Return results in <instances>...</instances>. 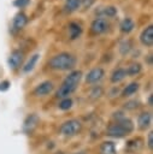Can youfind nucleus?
I'll list each match as a JSON object with an SVG mask.
<instances>
[{"instance_id":"28","label":"nucleus","mask_w":153,"mask_h":154,"mask_svg":"<svg viewBox=\"0 0 153 154\" xmlns=\"http://www.w3.org/2000/svg\"><path fill=\"white\" fill-rule=\"evenodd\" d=\"M147 146H148V148H149V149H152V148H153V132H152V131L148 134V138H147Z\"/></svg>"},{"instance_id":"25","label":"nucleus","mask_w":153,"mask_h":154,"mask_svg":"<svg viewBox=\"0 0 153 154\" xmlns=\"http://www.w3.org/2000/svg\"><path fill=\"white\" fill-rule=\"evenodd\" d=\"M30 4V0H14L13 1V5L18 8H23L25 6H28Z\"/></svg>"},{"instance_id":"13","label":"nucleus","mask_w":153,"mask_h":154,"mask_svg":"<svg viewBox=\"0 0 153 154\" xmlns=\"http://www.w3.org/2000/svg\"><path fill=\"white\" fill-rule=\"evenodd\" d=\"M82 31H83V29H82L81 24H78L76 22H71L69 24V36L71 40L78 38L82 35Z\"/></svg>"},{"instance_id":"15","label":"nucleus","mask_w":153,"mask_h":154,"mask_svg":"<svg viewBox=\"0 0 153 154\" xmlns=\"http://www.w3.org/2000/svg\"><path fill=\"white\" fill-rule=\"evenodd\" d=\"M100 154H116V146L112 141H105L100 144Z\"/></svg>"},{"instance_id":"10","label":"nucleus","mask_w":153,"mask_h":154,"mask_svg":"<svg viewBox=\"0 0 153 154\" xmlns=\"http://www.w3.org/2000/svg\"><path fill=\"white\" fill-rule=\"evenodd\" d=\"M140 41L146 47L152 46L153 43V26L152 25H148L146 29H143V31L140 35Z\"/></svg>"},{"instance_id":"3","label":"nucleus","mask_w":153,"mask_h":154,"mask_svg":"<svg viewBox=\"0 0 153 154\" xmlns=\"http://www.w3.org/2000/svg\"><path fill=\"white\" fill-rule=\"evenodd\" d=\"M81 130H82V124L77 119H69L64 122L60 126V134L66 137L76 136L81 132Z\"/></svg>"},{"instance_id":"30","label":"nucleus","mask_w":153,"mask_h":154,"mask_svg":"<svg viewBox=\"0 0 153 154\" xmlns=\"http://www.w3.org/2000/svg\"><path fill=\"white\" fill-rule=\"evenodd\" d=\"M93 1H94V0H83V6H84V7H87V6L89 7Z\"/></svg>"},{"instance_id":"22","label":"nucleus","mask_w":153,"mask_h":154,"mask_svg":"<svg viewBox=\"0 0 153 154\" xmlns=\"http://www.w3.org/2000/svg\"><path fill=\"white\" fill-rule=\"evenodd\" d=\"M131 47H133L131 41H130V40H124V41L119 45V52H120V54H122V55H126V54L130 52Z\"/></svg>"},{"instance_id":"8","label":"nucleus","mask_w":153,"mask_h":154,"mask_svg":"<svg viewBox=\"0 0 153 154\" xmlns=\"http://www.w3.org/2000/svg\"><path fill=\"white\" fill-rule=\"evenodd\" d=\"M105 76V71L102 67H94L86 75V82L89 84H94L100 82Z\"/></svg>"},{"instance_id":"24","label":"nucleus","mask_w":153,"mask_h":154,"mask_svg":"<svg viewBox=\"0 0 153 154\" xmlns=\"http://www.w3.org/2000/svg\"><path fill=\"white\" fill-rule=\"evenodd\" d=\"M102 94H104V89H102L100 85H98V87H94V89H93V90H92V93H90L92 97H94V99H98V97H100Z\"/></svg>"},{"instance_id":"6","label":"nucleus","mask_w":153,"mask_h":154,"mask_svg":"<svg viewBox=\"0 0 153 154\" xmlns=\"http://www.w3.org/2000/svg\"><path fill=\"white\" fill-rule=\"evenodd\" d=\"M39 123H40V118H39V116H37L36 113L29 114V116L24 119V123H23V130H24V132L31 134V132L37 128Z\"/></svg>"},{"instance_id":"20","label":"nucleus","mask_w":153,"mask_h":154,"mask_svg":"<svg viewBox=\"0 0 153 154\" xmlns=\"http://www.w3.org/2000/svg\"><path fill=\"white\" fill-rule=\"evenodd\" d=\"M141 70H142V66H141V64H139V63H134V64L129 65L128 69H125L128 76H135V75H139V73L141 72Z\"/></svg>"},{"instance_id":"18","label":"nucleus","mask_w":153,"mask_h":154,"mask_svg":"<svg viewBox=\"0 0 153 154\" xmlns=\"http://www.w3.org/2000/svg\"><path fill=\"white\" fill-rule=\"evenodd\" d=\"M39 58H40V54H39V53L33 54V55L28 59V61L25 63V65L23 66V72H30V71L35 67V65H36Z\"/></svg>"},{"instance_id":"27","label":"nucleus","mask_w":153,"mask_h":154,"mask_svg":"<svg viewBox=\"0 0 153 154\" xmlns=\"http://www.w3.org/2000/svg\"><path fill=\"white\" fill-rule=\"evenodd\" d=\"M139 106V102L137 101H129V102H126L125 103V108H129V109H134V108H136Z\"/></svg>"},{"instance_id":"17","label":"nucleus","mask_w":153,"mask_h":154,"mask_svg":"<svg viewBox=\"0 0 153 154\" xmlns=\"http://www.w3.org/2000/svg\"><path fill=\"white\" fill-rule=\"evenodd\" d=\"M139 88H140V84H139L137 82H131V83H129V84L123 89L122 96H124V97L131 96V95H134V94L139 90Z\"/></svg>"},{"instance_id":"12","label":"nucleus","mask_w":153,"mask_h":154,"mask_svg":"<svg viewBox=\"0 0 153 154\" xmlns=\"http://www.w3.org/2000/svg\"><path fill=\"white\" fill-rule=\"evenodd\" d=\"M27 23H28V17H27V14L23 13V12H18V13H16V16H14V18H13V22H12L13 29H14V30H22V29L27 25Z\"/></svg>"},{"instance_id":"21","label":"nucleus","mask_w":153,"mask_h":154,"mask_svg":"<svg viewBox=\"0 0 153 154\" xmlns=\"http://www.w3.org/2000/svg\"><path fill=\"white\" fill-rule=\"evenodd\" d=\"M72 105H73V101H72L71 97H64V99H61L60 102L58 103V107H59V109H61V111H67V109H70V108L72 107Z\"/></svg>"},{"instance_id":"31","label":"nucleus","mask_w":153,"mask_h":154,"mask_svg":"<svg viewBox=\"0 0 153 154\" xmlns=\"http://www.w3.org/2000/svg\"><path fill=\"white\" fill-rule=\"evenodd\" d=\"M148 103H149V105H151V106H152V95H151V96H149V100H148Z\"/></svg>"},{"instance_id":"14","label":"nucleus","mask_w":153,"mask_h":154,"mask_svg":"<svg viewBox=\"0 0 153 154\" xmlns=\"http://www.w3.org/2000/svg\"><path fill=\"white\" fill-rule=\"evenodd\" d=\"M126 76H128V75H126L125 69H123V67L116 69V70L112 72V75H111V82H112V83H119V82H122Z\"/></svg>"},{"instance_id":"2","label":"nucleus","mask_w":153,"mask_h":154,"mask_svg":"<svg viewBox=\"0 0 153 154\" xmlns=\"http://www.w3.org/2000/svg\"><path fill=\"white\" fill-rule=\"evenodd\" d=\"M48 65L51 66V69L57 70V71H67V70H71L75 67L76 58L71 53L61 52V53L53 55L49 59Z\"/></svg>"},{"instance_id":"19","label":"nucleus","mask_w":153,"mask_h":154,"mask_svg":"<svg viewBox=\"0 0 153 154\" xmlns=\"http://www.w3.org/2000/svg\"><path fill=\"white\" fill-rule=\"evenodd\" d=\"M81 5V0H65L64 8L67 12H73L76 11Z\"/></svg>"},{"instance_id":"33","label":"nucleus","mask_w":153,"mask_h":154,"mask_svg":"<svg viewBox=\"0 0 153 154\" xmlns=\"http://www.w3.org/2000/svg\"><path fill=\"white\" fill-rule=\"evenodd\" d=\"M76 154H84V153H76Z\"/></svg>"},{"instance_id":"16","label":"nucleus","mask_w":153,"mask_h":154,"mask_svg":"<svg viewBox=\"0 0 153 154\" xmlns=\"http://www.w3.org/2000/svg\"><path fill=\"white\" fill-rule=\"evenodd\" d=\"M119 28H120V31H122V32L129 34L130 31L134 30V28H135V23H134V20H133L131 18H124V19L120 22Z\"/></svg>"},{"instance_id":"1","label":"nucleus","mask_w":153,"mask_h":154,"mask_svg":"<svg viewBox=\"0 0 153 154\" xmlns=\"http://www.w3.org/2000/svg\"><path fill=\"white\" fill-rule=\"evenodd\" d=\"M82 76H83V73L80 70L71 71L69 73V76H66V78L63 81L59 89L57 90V97H59V99L69 97L77 89V87L82 79Z\"/></svg>"},{"instance_id":"7","label":"nucleus","mask_w":153,"mask_h":154,"mask_svg":"<svg viewBox=\"0 0 153 154\" xmlns=\"http://www.w3.org/2000/svg\"><path fill=\"white\" fill-rule=\"evenodd\" d=\"M107 135L108 136H112V137H116V138H122V137L129 135V132L124 129V126L120 123L116 122V123L111 124L107 128Z\"/></svg>"},{"instance_id":"32","label":"nucleus","mask_w":153,"mask_h":154,"mask_svg":"<svg viewBox=\"0 0 153 154\" xmlns=\"http://www.w3.org/2000/svg\"><path fill=\"white\" fill-rule=\"evenodd\" d=\"M54 154H64L63 152H57V153H54Z\"/></svg>"},{"instance_id":"5","label":"nucleus","mask_w":153,"mask_h":154,"mask_svg":"<svg viewBox=\"0 0 153 154\" xmlns=\"http://www.w3.org/2000/svg\"><path fill=\"white\" fill-rule=\"evenodd\" d=\"M53 89H54L53 82H51V81H43V82H41L40 84H37L34 88L33 94L35 96H37V97H41V96H46V95L51 94L53 91Z\"/></svg>"},{"instance_id":"9","label":"nucleus","mask_w":153,"mask_h":154,"mask_svg":"<svg viewBox=\"0 0 153 154\" xmlns=\"http://www.w3.org/2000/svg\"><path fill=\"white\" fill-rule=\"evenodd\" d=\"M107 29H108V23L105 18H96L90 24V30L95 35L104 34L105 31H107Z\"/></svg>"},{"instance_id":"4","label":"nucleus","mask_w":153,"mask_h":154,"mask_svg":"<svg viewBox=\"0 0 153 154\" xmlns=\"http://www.w3.org/2000/svg\"><path fill=\"white\" fill-rule=\"evenodd\" d=\"M23 60H24V53L20 49H13L8 57L7 63L11 70H17L23 64Z\"/></svg>"},{"instance_id":"23","label":"nucleus","mask_w":153,"mask_h":154,"mask_svg":"<svg viewBox=\"0 0 153 154\" xmlns=\"http://www.w3.org/2000/svg\"><path fill=\"white\" fill-rule=\"evenodd\" d=\"M102 12H104V14L107 16V17H113V16L117 14V8H116L114 6H107V7L104 8Z\"/></svg>"},{"instance_id":"26","label":"nucleus","mask_w":153,"mask_h":154,"mask_svg":"<svg viewBox=\"0 0 153 154\" xmlns=\"http://www.w3.org/2000/svg\"><path fill=\"white\" fill-rule=\"evenodd\" d=\"M10 85H11V83L8 81H6V79L0 82V91H6L10 88Z\"/></svg>"},{"instance_id":"29","label":"nucleus","mask_w":153,"mask_h":154,"mask_svg":"<svg viewBox=\"0 0 153 154\" xmlns=\"http://www.w3.org/2000/svg\"><path fill=\"white\" fill-rule=\"evenodd\" d=\"M125 116L123 114V112H120V111H118V112H114L113 113V118L116 119V122H118V120H120L122 118H124Z\"/></svg>"},{"instance_id":"11","label":"nucleus","mask_w":153,"mask_h":154,"mask_svg":"<svg viewBox=\"0 0 153 154\" xmlns=\"http://www.w3.org/2000/svg\"><path fill=\"white\" fill-rule=\"evenodd\" d=\"M152 123V114L149 112H142L137 117V126L141 130H146L149 128Z\"/></svg>"}]
</instances>
